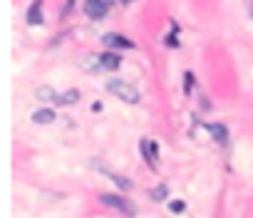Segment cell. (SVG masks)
<instances>
[{
	"label": "cell",
	"instance_id": "1",
	"mask_svg": "<svg viewBox=\"0 0 253 218\" xmlns=\"http://www.w3.org/2000/svg\"><path fill=\"white\" fill-rule=\"evenodd\" d=\"M107 92L119 97L122 102H129V104L139 102V89H134L129 82H124V79H109L107 82Z\"/></svg>",
	"mask_w": 253,
	"mask_h": 218
},
{
	"label": "cell",
	"instance_id": "2",
	"mask_svg": "<svg viewBox=\"0 0 253 218\" xmlns=\"http://www.w3.org/2000/svg\"><path fill=\"white\" fill-rule=\"evenodd\" d=\"M109 8H112V0H87V3H84V13H87V18H92V20L104 18Z\"/></svg>",
	"mask_w": 253,
	"mask_h": 218
},
{
	"label": "cell",
	"instance_id": "3",
	"mask_svg": "<svg viewBox=\"0 0 253 218\" xmlns=\"http://www.w3.org/2000/svg\"><path fill=\"white\" fill-rule=\"evenodd\" d=\"M102 45H104V47H114V50H132V47H134L132 40H126V37H122V35H117V33H107V35L102 37Z\"/></svg>",
	"mask_w": 253,
	"mask_h": 218
},
{
	"label": "cell",
	"instance_id": "4",
	"mask_svg": "<svg viewBox=\"0 0 253 218\" xmlns=\"http://www.w3.org/2000/svg\"><path fill=\"white\" fill-rule=\"evenodd\" d=\"M99 201H102L104 206H112V208L122 211V213H132V203L126 201V198H122V196H109V193H102V196H99Z\"/></svg>",
	"mask_w": 253,
	"mask_h": 218
},
{
	"label": "cell",
	"instance_id": "5",
	"mask_svg": "<svg viewBox=\"0 0 253 218\" xmlns=\"http://www.w3.org/2000/svg\"><path fill=\"white\" fill-rule=\"evenodd\" d=\"M142 154H144V159H147V164L152 166V171H157V166H159V161H157V154H159V146L154 144V142H149V139H142Z\"/></svg>",
	"mask_w": 253,
	"mask_h": 218
},
{
	"label": "cell",
	"instance_id": "6",
	"mask_svg": "<svg viewBox=\"0 0 253 218\" xmlns=\"http://www.w3.org/2000/svg\"><path fill=\"white\" fill-rule=\"evenodd\" d=\"M25 20H28V25H40L42 23V0H33Z\"/></svg>",
	"mask_w": 253,
	"mask_h": 218
},
{
	"label": "cell",
	"instance_id": "7",
	"mask_svg": "<svg viewBox=\"0 0 253 218\" xmlns=\"http://www.w3.org/2000/svg\"><path fill=\"white\" fill-rule=\"evenodd\" d=\"M99 65H102L104 70H119L122 57H119V55H114V52H104V55H99Z\"/></svg>",
	"mask_w": 253,
	"mask_h": 218
},
{
	"label": "cell",
	"instance_id": "8",
	"mask_svg": "<svg viewBox=\"0 0 253 218\" xmlns=\"http://www.w3.org/2000/svg\"><path fill=\"white\" fill-rule=\"evenodd\" d=\"M77 99H80V89H67V92H62V94H57V97H55V102H57L60 107L75 104Z\"/></svg>",
	"mask_w": 253,
	"mask_h": 218
},
{
	"label": "cell",
	"instance_id": "9",
	"mask_svg": "<svg viewBox=\"0 0 253 218\" xmlns=\"http://www.w3.org/2000/svg\"><path fill=\"white\" fill-rule=\"evenodd\" d=\"M33 122L35 124H50V122H55V112L52 109H38L33 114Z\"/></svg>",
	"mask_w": 253,
	"mask_h": 218
},
{
	"label": "cell",
	"instance_id": "10",
	"mask_svg": "<svg viewBox=\"0 0 253 218\" xmlns=\"http://www.w3.org/2000/svg\"><path fill=\"white\" fill-rule=\"evenodd\" d=\"M209 129H211L213 139H218V142H226V127H221V124H211Z\"/></svg>",
	"mask_w": 253,
	"mask_h": 218
},
{
	"label": "cell",
	"instance_id": "11",
	"mask_svg": "<svg viewBox=\"0 0 253 218\" xmlns=\"http://www.w3.org/2000/svg\"><path fill=\"white\" fill-rule=\"evenodd\" d=\"M167 193H169V188H167V186H157V188L152 191V198H154V201H164V198H167Z\"/></svg>",
	"mask_w": 253,
	"mask_h": 218
},
{
	"label": "cell",
	"instance_id": "12",
	"mask_svg": "<svg viewBox=\"0 0 253 218\" xmlns=\"http://www.w3.org/2000/svg\"><path fill=\"white\" fill-rule=\"evenodd\" d=\"M38 97H40V99H55L57 94H55L50 87H40V89H38Z\"/></svg>",
	"mask_w": 253,
	"mask_h": 218
},
{
	"label": "cell",
	"instance_id": "13",
	"mask_svg": "<svg viewBox=\"0 0 253 218\" xmlns=\"http://www.w3.org/2000/svg\"><path fill=\"white\" fill-rule=\"evenodd\" d=\"M109 176H112V181H114L117 186H122V188H132V183L126 181L124 176H117V174H109Z\"/></svg>",
	"mask_w": 253,
	"mask_h": 218
},
{
	"label": "cell",
	"instance_id": "14",
	"mask_svg": "<svg viewBox=\"0 0 253 218\" xmlns=\"http://www.w3.org/2000/svg\"><path fill=\"white\" fill-rule=\"evenodd\" d=\"M169 208H171V213H181V211L186 208V203H184V201H174Z\"/></svg>",
	"mask_w": 253,
	"mask_h": 218
},
{
	"label": "cell",
	"instance_id": "15",
	"mask_svg": "<svg viewBox=\"0 0 253 218\" xmlns=\"http://www.w3.org/2000/svg\"><path fill=\"white\" fill-rule=\"evenodd\" d=\"M119 3H129V0H119Z\"/></svg>",
	"mask_w": 253,
	"mask_h": 218
}]
</instances>
